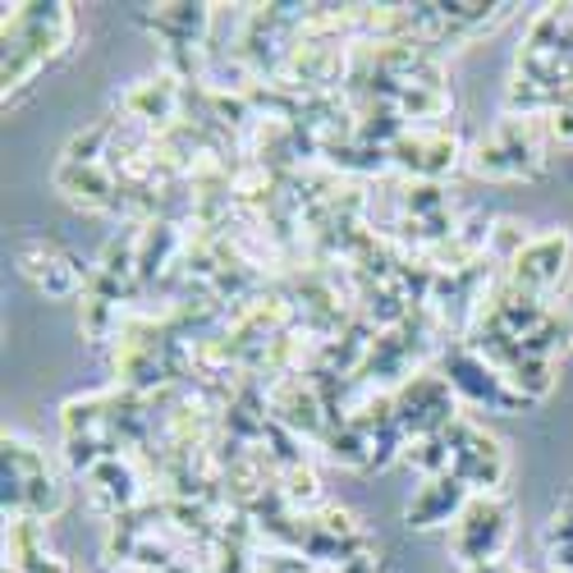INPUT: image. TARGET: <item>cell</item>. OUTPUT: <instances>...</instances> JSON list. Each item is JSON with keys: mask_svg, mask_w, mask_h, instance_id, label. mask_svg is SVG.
Listing matches in <instances>:
<instances>
[{"mask_svg": "<svg viewBox=\"0 0 573 573\" xmlns=\"http://www.w3.org/2000/svg\"><path fill=\"white\" fill-rule=\"evenodd\" d=\"M175 101H179V92H175V83L170 79H157V83H138L134 92H129V120H138V125H166L170 115H175Z\"/></svg>", "mask_w": 573, "mask_h": 573, "instance_id": "10", "label": "cell"}, {"mask_svg": "<svg viewBox=\"0 0 573 573\" xmlns=\"http://www.w3.org/2000/svg\"><path fill=\"white\" fill-rule=\"evenodd\" d=\"M464 505H468V486L458 482L454 473L427 477V486L408 501V527H436L445 518H458Z\"/></svg>", "mask_w": 573, "mask_h": 573, "instance_id": "7", "label": "cell"}, {"mask_svg": "<svg viewBox=\"0 0 573 573\" xmlns=\"http://www.w3.org/2000/svg\"><path fill=\"white\" fill-rule=\"evenodd\" d=\"M510 542V505L501 495H468V505L454 518V555L464 560V569L501 560Z\"/></svg>", "mask_w": 573, "mask_h": 573, "instance_id": "3", "label": "cell"}, {"mask_svg": "<svg viewBox=\"0 0 573 573\" xmlns=\"http://www.w3.org/2000/svg\"><path fill=\"white\" fill-rule=\"evenodd\" d=\"M69 42V10L65 6H14L6 14V88L32 79L51 56Z\"/></svg>", "mask_w": 573, "mask_h": 573, "instance_id": "1", "label": "cell"}, {"mask_svg": "<svg viewBox=\"0 0 573 573\" xmlns=\"http://www.w3.org/2000/svg\"><path fill=\"white\" fill-rule=\"evenodd\" d=\"M280 495L289 505H317L322 501V482H317L313 468L289 464V468H280Z\"/></svg>", "mask_w": 573, "mask_h": 573, "instance_id": "11", "label": "cell"}, {"mask_svg": "<svg viewBox=\"0 0 573 573\" xmlns=\"http://www.w3.org/2000/svg\"><path fill=\"white\" fill-rule=\"evenodd\" d=\"M56 184H60V194L73 207H88V211H115L125 202L120 198V179H115L106 166H73V161H65L56 170Z\"/></svg>", "mask_w": 573, "mask_h": 573, "instance_id": "6", "label": "cell"}, {"mask_svg": "<svg viewBox=\"0 0 573 573\" xmlns=\"http://www.w3.org/2000/svg\"><path fill=\"white\" fill-rule=\"evenodd\" d=\"M569 257H573V244H569L564 229H555V235H542V239H527V248L510 261L505 285H510L514 294L542 298V294L555 289L560 276L569 271Z\"/></svg>", "mask_w": 573, "mask_h": 573, "instance_id": "4", "label": "cell"}, {"mask_svg": "<svg viewBox=\"0 0 573 573\" xmlns=\"http://www.w3.org/2000/svg\"><path fill=\"white\" fill-rule=\"evenodd\" d=\"M6 510L14 518H42L60 510V486L47 458L23 436H6Z\"/></svg>", "mask_w": 573, "mask_h": 573, "instance_id": "2", "label": "cell"}, {"mask_svg": "<svg viewBox=\"0 0 573 573\" xmlns=\"http://www.w3.org/2000/svg\"><path fill=\"white\" fill-rule=\"evenodd\" d=\"M19 261H23V271L42 285L51 298H65V294H73L79 289V266H73V257H65V253H56L51 244L42 248V244H19Z\"/></svg>", "mask_w": 573, "mask_h": 573, "instance_id": "8", "label": "cell"}, {"mask_svg": "<svg viewBox=\"0 0 573 573\" xmlns=\"http://www.w3.org/2000/svg\"><path fill=\"white\" fill-rule=\"evenodd\" d=\"M391 161H395L399 170L417 175V179H432V184H436V175L454 170L458 142H454L449 134H399V138L391 142Z\"/></svg>", "mask_w": 573, "mask_h": 573, "instance_id": "5", "label": "cell"}, {"mask_svg": "<svg viewBox=\"0 0 573 573\" xmlns=\"http://www.w3.org/2000/svg\"><path fill=\"white\" fill-rule=\"evenodd\" d=\"M88 486H92V505L115 514V518H125L129 505L138 501V477L125 458H101V464L88 473Z\"/></svg>", "mask_w": 573, "mask_h": 573, "instance_id": "9", "label": "cell"}]
</instances>
